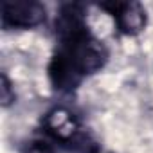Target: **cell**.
<instances>
[{
    "mask_svg": "<svg viewBox=\"0 0 153 153\" xmlns=\"http://www.w3.org/2000/svg\"><path fill=\"white\" fill-rule=\"evenodd\" d=\"M99 7L114 16L121 34L135 36L146 27V9L139 2H105Z\"/></svg>",
    "mask_w": 153,
    "mask_h": 153,
    "instance_id": "obj_3",
    "label": "cell"
},
{
    "mask_svg": "<svg viewBox=\"0 0 153 153\" xmlns=\"http://www.w3.org/2000/svg\"><path fill=\"white\" fill-rule=\"evenodd\" d=\"M49 78H51V83L56 90L70 92L79 85L83 76L76 68V65L70 61V58L63 51L58 49L49 63Z\"/></svg>",
    "mask_w": 153,
    "mask_h": 153,
    "instance_id": "obj_5",
    "label": "cell"
},
{
    "mask_svg": "<svg viewBox=\"0 0 153 153\" xmlns=\"http://www.w3.org/2000/svg\"><path fill=\"white\" fill-rule=\"evenodd\" d=\"M13 99H15V94H11V85L6 76H2V105L7 106Z\"/></svg>",
    "mask_w": 153,
    "mask_h": 153,
    "instance_id": "obj_7",
    "label": "cell"
},
{
    "mask_svg": "<svg viewBox=\"0 0 153 153\" xmlns=\"http://www.w3.org/2000/svg\"><path fill=\"white\" fill-rule=\"evenodd\" d=\"M43 126H45L47 133L52 139H56V140H59L63 144H68L70 148L83 135L76 115L72 112H68L67 108H54V110H51L45 115V119H43Z\"/></svg>",
    "mask_w": 153,
    "mask_h": 153,
    "instance_id": "obj_4",
    "label": "cell"
},
{
    "mask_svg": "<svg viewBox=\"0 0 153 153\" xmlns=\"http://www.w3.org/2000/svg\"><path fill=\"white\" fill-rule=\"evenodd\" d=\"M0 13L6 29H31L45 20V7L36 0H4Z\"/></svg>",
    "mask_w": 153,
    "mask_h": 153,
    "instance_id": "obj_2",
    "label": "cell"
},
{
    "mask_svg": "<svg viewBox=\"0 0 153 153\" xmlns=\"http://www.w3.org/2000/svg\"><path fill=\"white\" fill-rule=\"evenodd\" d=\"M59 51H63L70 61L76 65L81 76L94 74L101 70L108 59L106 47L90 34V31H83L68 40L59 42Z\"/></svg>",
    "mask_w": 153,
    "mask_h": 153,
    "instance_id": "obj_1",
    "label": "cell"
},
{
    "mask_svg": "<svg viewBox=\"0 0 153 153\" xmlns=\"http://www.w3.org/2000/svg\"><path fill=\"white\" fill-rule=\"evenodd\" d=\"M25 153H54L51 144H47L45 140H33L27 144Z\"/></svg>",
    "mask_w": 153,
    "mask_h": 153,
    "instance_id": "obj_6",
    "label": "cell"
}]
</instances>
